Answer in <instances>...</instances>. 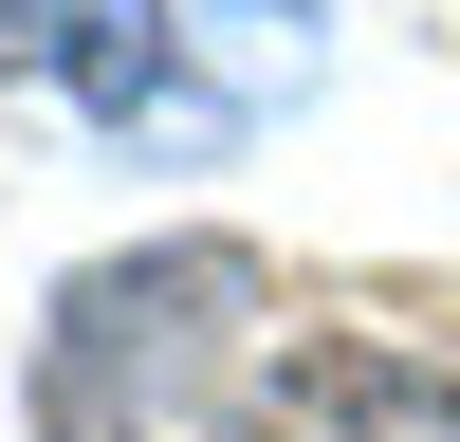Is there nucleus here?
Segmentation results:
<instances>
[{"label": "nucleus", "instance_id": "nucleus-1", "mask_svg": "<svg viewBox=\"0 0 460 442\" xmlns=\"http://www.w3.org/2000/svg\"><path fill=\"white\" fill-rule=\"evenodd\" d=\"M240 442H460V405L424 387V368H368V350H314L295 387H258Z\"/></svg>", "mask_w": 460, "mask_h": 442}]
</instances>
